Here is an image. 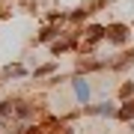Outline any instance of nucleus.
Returning <instances> with one entry per match:
<instances>
[{"mask_svg":"<svg viewBox=\"0 0 134 134\" xmlns=\"http://www.w3.org/2000/svg\"><path fill=\"white\" fill-rule=\"evenodd\" d=\"M125 33H128V30H125L122 24H113L107 30V39H110V42H125Z\"/></svg>","mask_w":134,"mask_h":134,"instance_id":"obj_1","label":"nucleus"},{"mask_svg":"<svg viewBox=\"0 0 134 134\" xmlns=\"http://www.w3.org/2000/svg\"><path fill=\"white\" fill-rule=\"evenodd\" d=\"M75 92H77V98L86 104V98H90V86H86L83 81H75Z\"/></svg>","mask_w":134,"mask_h":134,"instance_id":"obj_2","label":"nucleus"},{"mask_svg":"<svg viewBox=\"0 0 134 134\" xmlns=\"http://www.w3.org/2000/svg\"><path fill=\"white\" fill-rule=\"evenodd\" d=\"M83 110H86V113H107V116H110V113H116L110 104H96V107H83Z\"/></svg>","mask_w":134,"mask_h":134,"instance_id":"obj_3","label":"nucleus"},{"mask_svg":"<svg viewBox=\"0 0 134 134\" xmlns=\"http://www.w3.org/2000/svg\"><path fill=\"white\" fill-rule=\"evenodd\" d=\"M116 116H119V119H131V116H134V101H128L122 110H116Z\"/></svg>","mask_w":134,"mask_h":134,"instance_id":"obj_4","label":"nucleus"},{"mask_svg":"<svg viewBox=\"0 0 134 134\" xmlns=\"http://www.w3.org/2000/svg\"><path fill=\"white\" fill-rule=\"evenodd\" d=\"M119 96H122V98H128V96H134V83H125L122 90H119Z\"/></svg>","mask_w":134,"mask_h":134,"instance_id":"obj_5","label":"nucleus"},{"mask_svg":"<svg viewBox=\"0 0 134 134\" xmlns=\"http://www.w3.org/2000/svg\"><path fill=\"white\" fill-rule=\"evenodd\" d=\"M9 110H12V107H9V101H0V116H6Z\"/></svg>","mask_w":134,"mask_h":134,"instance_id":"obj_6","label":"nucleus"}]
</instances>
